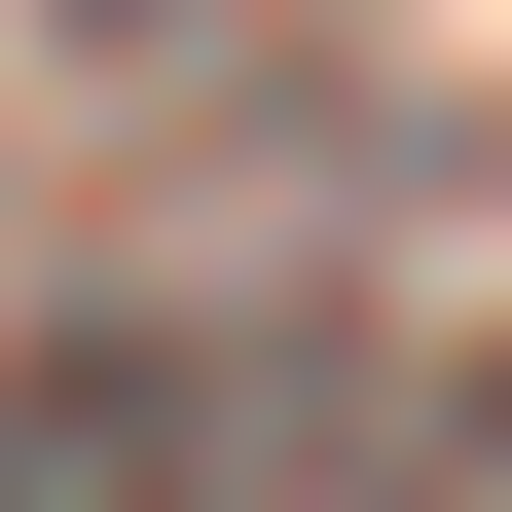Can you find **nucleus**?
<instances>
[{"label": "nucleus", "instance_id": "nucleus-1", "mask_svg": "<svg viewBox=\"0 0 512 512\" xmlns=\"http://www.w3.org/2000/svg\"><path fill=\"white\" fill-rule=\"evenodd\" d=\"M330 476V366L220 330V293H147V330H37L0 366V512H293Z\"/></svg>", "mask_w": 512, "mask_h": 512}]
</instances>
